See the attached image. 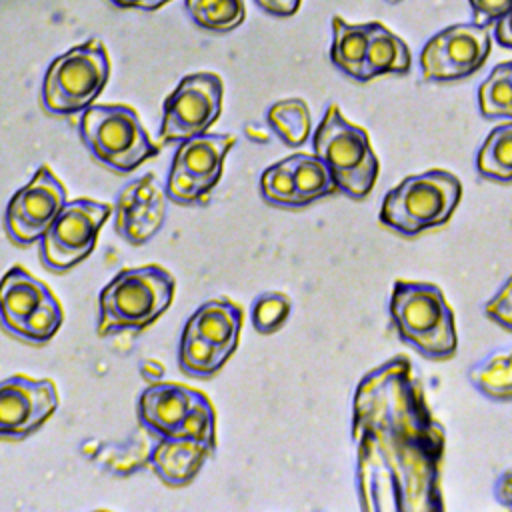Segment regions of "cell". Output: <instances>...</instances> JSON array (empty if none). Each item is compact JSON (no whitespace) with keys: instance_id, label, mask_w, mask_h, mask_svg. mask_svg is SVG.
Listing matches in <instances>:
<instances>
[{"instance_id":"obj_1","label":"cell","mask_w":512,"mask_h":512,"mask_svg":"<svg viewBox=\"0 0 512 512\" xmlns=\"http://www.w3.org/2000/svg\"><path fill=\"white\" fill-rule=\"evenodd\" d=\"M354 482L364 512H442L444 426L406 356L368 370L352 398Z\"/></svg>"},{"instance_id":"obj_2","label":"cell","mask_w":512,"mask_h":512,"mask_svg":"<svg viewBox=\"0 0 512 512\" xmlns=\"http://www.w3.org/2000/svg\"><path fill=\"white\" fill-rule=\"evenodd\" d=\"M176 280L160 264L122 268L100 290L98 336L116 330H142L154 324L172 304Z\"/></svg>"},{"instance_id":"obj_3","label":"cell","mask_w":512,"mask_h":512,"mask_svg":"<svg viewBox=\"0 0 512 512\" xmlns=\"http://www.w3.org/2000/svg\"><path fill=\"white\" fill-rule=\"evenodd\" d=\"M388 308L400 340L424 358L448 360L456 354L454 312L436 284L396 280Z\"/></svg>"},{"instance_id":"obj_4","label":"cell","mask_w":512,"mask_h":512,"mask_svg":"<svg viewBox=\"0 0 512 512\" xmlns=\"http://www.w3.org/2000/svg\"><path fill=\"white\" fill-rule=\"evenodd\" d=\"M462 198L460 180L442 168L410 174L390 188L382 200L378 220L400 236H416L446 224Z\"/></svg>"},{"instance_id":"obj_5","label":"cell","mask_w":512,"mask_h":512,"mask_svg":"<svg viewBox=\"0 0 512 512\" xmlns=\"http://www.w3.org/2000/svg\"><path fill=\"white\" fill-rule=\"evenodd\" d=\"M314 154L328 166L336 188L352 200L366 198L378 178V158L368 132L330 104L312 136Z\"/></svg>"},{"instance_id":"obj_6","label":"cell","mask_w":512,"mask_h":512,"mask_svg":"<svg viewBox=\"0 0 512 512\" xmlns=\"http://www.w3.org/2000/svg\"><path fill=\"white\" fill-rule=\"evenodd\" d=\"M108 78L110 58L106 44L90 38L48 64L40 88V104L52 116L84 112L102 94Z\"/></svg>"},{"instance_id":"obj_7","label":"cell","mask_w":512,"mask_h":512,"mask_svg":"<svg viewBox=\"0 0 512 512\" xmlns=\"http://www.w3.org/2000/svg\"><path fill=\"white\" fill-rule=\"evenodd\" d=\"M88 152L106 168L130 174L160 152L144 130L138 112L128 104H92L78 122Z\"/></svg>"},{"instance_id":"obj_8","label":"cell","mask_w":512,"mask_h":512,"mask_svg":"<svg viewBox=\"0 0 512 512\" xmlns=\"http://www.w3.org/2000/svg\"><path fill=\"white\" fill-rule=\"evenodd\" d=\"M62 322V304L46 282L20 264L6 270L0 278V326L4 332L42 346L58 334Z\"/></svg>"},{"instance_id":"obj_9","label":"cell","mask_w":512,"mask_h":512,"mask_svg":"<svg viewBox=\"0 0 512 512\" xmlns=\"http://www.w3.org/2000/svg\"><path fill=\"white\" fill-rule=\"evenodd\" d=\"M138 422L156 438L194 436L216 444V410L210 398L180 382H152L142 390Z\"/></svg>"},{"instance_id":"obj_10","label":"cell","mask_w":512,"mask_h":512,"mask_svg":"<svg viewBox=\"0 0 512 512\" xmlns=\"http://www.w3.org/2000/svg\"><path fill=\"white\" fill-rule=\"evenodd\" d=\"M232 134L204 132L182 140L172 156L166 194L182 206L206 204L222 178L224 158L234 148Z\"/></svg>"},{"instance_id":"obj_11","label":"cell","mask_w":512,"mask_h":512,"mask_svg":"<svg viewBox=\"0 0 512 512\" xmlns=\"http://www.w3.org/2000/svg\"><path fill=\"white\" fill-rule=\"evenodd\" d=\"M112 214L108 202L76 198L66 202L62 212L40 238V260L52 272H66L86 260L102 226Z\"/></svg>"},{"instance_id":"obj_12","label":"cell","mask_w":512,"mask_h":512,"mask_svg":"<svg viewBox=\"0 0 512 512\" xmlns=\"http://www.w3.org/2000/svg\"><path fill=\"white\" fill-rule=\"evenodd\" d=\"M222 78L214 72L184 76L162 106L160 142H182L208 132L222 112Z\"/></svg>"},{"instance_id":"obj_13","label":"cell","mask_w":512,"mask_h":512,"mask_svg":"<svg viewBox=\"0 0 512 512\" xmlns=\"http://www.w3.org/2000/svg\"><path fill=\"white\" fill-rule=\"evenodd\" d=\"M66 202V186L50 166L42 164L6 204L4 230L8 238L16 246H30L40 242Z\"/></svg>"},{"instance_id":"obj_14","label":"cell","mask_w":512,"mask_h":512,"mask_svg":"<svg viewBox=\"0 0 512 512\" xmlns=\"http://www.w3.org/2000/svg\"><path fill=\"white\" fill-rule=\"evenodd\" d=\"M490 54L488 26L452 24L434 34L420 52L426 82H452L474 74Z\"/></svg>"},{"instance_id":"obj_15","label":"cell","mask_w":512,"mask_h":512,"mask_svg":"<svg viewBox=\"0 0 512 512\" xmlns=\"http://www.w3.org/2000/svg\"><path fill=\"white\" fill-rule=\"evenodd\" d=\"M54 380L12 374L0 380V440L34 434L58 410Z\"/></svg>"},{"instance_id":"obj_16","label":"cell","mask_w":512,"mask_h":512,"mask_svg":"<svg viewBox=\"0 0 512 512\" xmlns=\"http://www.w3.org/2000/svg\"><path fill=\"white\" fill-rule=\"evenodd\" d=\"M166 198L154 174L132 180L116 198V232L134 246L152 240L166 220Z\"/></svg>"},{"instance_id":"obj_17","label":"cell","mask_w":512,"mask_h":512,"mask_svg":"<svg viewBox=\"0 0 512 512\" xmlns=\"http://www.w3.org/2000/svg\"><path fill=\"white\" fill-rule=\"evenodd\" d=\"M214 452L216 444L202 438H160V442L150 448L148 464L164 484L178 488L190 484Z\"/></svg>"},{"instance_id":"obj_18","label":"cell","mask_w":512,"mask_h":512,"mask_svg":"<svg viewBox=\"0 0 512 512\" xmlns=\"http://www.w3.org/2000/svg\"><path fill=\"white\" fill-rule=\"evenodd\" d=\"M244 310L230 298H212L202 302L186 320L184 330L210 342L224 354L232 356L238 348Z\"/></svg>"},{"instance_id":"obj_19","label":"cell","mask_w":512,"mask_h":512,"mask_svg":"<svg viewBox=\"0 0 512 512\" xmlns=\"http://www.w3.org/2000/svg\"><path fill=\"white\" fill-rule=\"evenodd\" d=\"M374 22L348 24L340 16L332 18V64L356 82H364V62Z\"/></svg>"},{"instance_id":"obj_20","label":"cell","mask_w":512,"mask_h":512,"mask_svg":"<svg viewBox=\"0 0 512 512\" xmlns=\"http://www.w3.org/2000/svg\"><path fill=\"white\" fill-rule=\"evenodd\" d=\"M410 64L412 56L406 42L384 24L374 22L364 62V82L382 74H406Z\"/></svg>"},{"instance_id":"obj_21","label":"cell","mask_w":512,"mask_h":512,"mask_svg":"<svg viewBox=\"0 0 512 512\" xmlns=\"http://www.w3.org/2000/svg\"><path fill=\"white\" fill-rule=\"evenodd\" d=\"M470 384L486 398L512 402V348H500L468 370Z\"/></svg>"},{"instance_id":"obj_22","label":"cell","mask_w":512,"mask_h":512,"mask_svg":"<svg viewBox=\"0 0 512 512\" xmlns=\"http://www.w3.org/2000/svg\"><path fill=\"white\" fill-rule=\"evenodd\" d=\"M288 162H290L292 180H294L300 208H304L324 196H330L338 190L328 166L316 154L296 152V154L288 156Z\"/></svg>"},{"instance_id":"obj_23","label":"cell","mask_w":512,"mask_h":512,"mask_svg":"<svg viewBox=\"0 0 512 512\" xmlns=\"http://www.w3.org/2000/svg\"><path fill=\"white\" fill-rule=\"evenodd\" d=\"M268 128L290 148L306 144L312 128L308 104L302 98H284L266 112Z\"/></svg>"},{"instance_id":"obj_24","label":"cell","mask_w":512,"mask_h":512,"mask_svg":"<svg viewBox=\"0 0 512 512\" xmlns=\"http://www.w3.org/2000/svg\"><path fill=\"white\" fill-rule=\"evenodd\" d=\"M476 170L488 180L512 182V122L492 128L476 154Z\"/></svg>"},{"instance_id":"obj_25","label":"cell","mask_w":512,"mask_h":512,"mask_svg":"<svg viewBox=\"0 0 512 512\" xmlns=\"http://www.w3.org/2000/svg\"><path fill=\"white\" fill-rule=\"evenodd\" d=\"M230 360L228 354L210 342L182 330L178 344V366L192 378H212Z\"/></svg>"},{"instance_id":"obj_26","label":"cell","mask_w":512,"mask_h":512,"mask_svg":"<svg viewBox=\"0 0 512 512\" xmlns=\"http://www.w3.org/2000/svg\"><path fill=\"white\" fill-rule=\"evenodd\" d=\"M186 10L192 22L208 32H230L246 18L244 0H186Z\"/></svg>"},{"instance_id":"obj_27","label":"cell","mask_w":512,"mask_h":512,"mask_svg":"<svg viewBox=\"0 0 512 512\" xmlns=\"http://www.w3.org/2000/svg\"><path fill=\"white\" fill-rule=\"evenodd\" d=\"M478 106L484 118L512 120V72L510 64L502 62L478 88Z\"/></svg>"},{"instance_id":"obj_28","label":"cell","mask_w":512,"mask_h":512,"mask_svg":"<svg viewBox=\"0 0 512 512\" xmlns=\"http://www.w3.org/2000/svg\"><path fill=\"white\" fill-rule=\"evenodd\" d=\"M292 312V300L278 290L262 292L254 298L250 308V320L256 332L268 336L278 332Z\"/></svg>"},{"instance_id":"obj_29","label":"cell","mask_w":512,"mask_h":512,"mask_svg":"<svg viewBox=\"0 0 512 512\" xmlns=\"http://www.w3.org/2000/svg\"><path fill=\"white\" fill-rule=\"evenodd\" d=\"M260 196L276 208H300L288 156L268 166L260 176Z\"/></svg>"},{"instance_id":"obj_30","label":"cell","mask_w":512,"mask_h":512,"mask_svg":"<svg viewBox=\"0 0 512 512\" xmlns=\"http://www.w3.org/2000/svg\"><path fill=\"white\" fill-rule=\"evenodd\" d=\"M484 314L498 326L512 332V276L502 288L484 304Z\"/></svg>"},{"instance_id":"obj_31","label":"cell","mask_w":512,"mask_h":512,"mask_svg":"<svg viewBox=\"0 0 512 512\" xmlns=\"http://www.w3.org/2000/svg\"><path fill=\"white\" fill-rule=\"evenodd\" d=\"M472 6L474 22L480 26H490L504 14L512 10V0H468Z\"/></svg>"},{"instance_id":"obj_32","label":"cell","mask_w":512,"mask_h":512,"mask_svg":"<svg viewBox=\"0 0 512 512\" xmlns=\"http://www.w3.org/2000/svg\"><path fill=\"white\" fill-rule=\"evenodd\" d=\"M256 4L272 16H292L300 8V0H256Z\"/></svg>"},{"instance_id":"obj_33","label":"cell","mask_w":512,"mask_h":512,"mask_svg":"<svg viewBox=\"0 0 512 512\" xmlns=\"http://www.w3.org/2000/svg\"><path fill=\"white\" fill-rule=\"evenodd\" d=\"M494 498L512 510V468L504 470L494 482Z\"/></svg>"},{"instance_id":"obj_34","label":"cell","mask_w":512,"mask_h":512,"mask_svg":"<svg viewBox=\"0 0 512 512\" xmlns=\"http://www.w3.org/2000/svg\"><path fill=\"white\" fill-rule=\"evenodd\" d=\"M166 374V368L160 360L156 358H146L140 362V376L146 380V382H160Z\"/></svg>"},{"instance_id":"obj_35","label":"cell","mask_w":512,"mask_h":512,"mask_svg":"<svg viewBox=\"0 0 512 512\" xmlns=\"http://www.w3.org/2000/svg\"><path fill=\"white\" fill-rule=\"evenodd\" d=\"M496 40L504 48H512V10L496 20Z\"/></svg>"},{"instance_id":"obj_36","label":"cell","mask_w":512,"mask_h":512,"mask_svg":"<svg viewBox=\"0 0 512 512\" xmlns=\"http://www.w3.org/2000/svg\"><path fill=\"white\" fill-rule=\"evenodd\" d=\"M110 2L118 8H140V10H144V6H146V0H110Z\"/></svg>"},{"instance_id":"obj_37","label":"cell","mask_w":512,"mask_h":512,"mask_svg":"<svg viewBox=\"0 0 512 512\" xmlns=\"http://www.w3.org/2000/svg\"><path fill=\"white\" fill-rule=\"evenodd\" d=\"M170 0H146V6H144V10H148V12H152V10H158V8H162L164 4H168Z\"/></svg>"},{"instance_id":"obj_38","label":"cell","mask_w":512,"mask_h":512,"mask_svg":"<svg viewBox=\"0 0 512 512\" xmlns=\"http://www.w3.org/2000/svg\"><path fill=\"white\" fill-rule=\"evenodd\" d=\"M510 64V72H512V62H508Z\"/></svg>"}]
</instances>
